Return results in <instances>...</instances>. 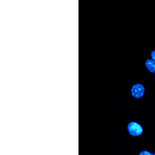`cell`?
Returning a JSON list of instances; mask_svg holds the SVG:
<instances>
[{
    "instance_id": "1",
    "label": "cell",
    "mask_w": 155,
    "mask_h": 155,
    "mask_svg": "<svg viewBox=\"0 0 155 155\" xmlns=\"http://www.w3.org/2000/svg\"><path fill=\"white\" fill-rule=\"evenodd\" d=\"M129 133L134 137L141 135L143 133V128L140 124L136 122H131L127 127Z\"/></svg>"
},
{
    "instance_id": "2",
    "label": "cell",
    "mask_w": 155,
    "mask_h": 155,
    "mask_svg": "<svg viewBox=\"0 0 155 155\" xmlns=\"http://www.w3.org/2000/svg\"><path fill=\"white\" fill-rule=\"evenodd\" d=\"M145 87L141 84H137L133 86L131 88V94L136 98H141L145 94Z\"/></svg>"
},
{
    "instance_id": "3",
    "label": "cell",
    "mask_w": 155,
    "mask_h": 155,
    "mask_svg": "<svg viewBox=\"0 0 155 155\" xmlns=\"http://www.w3.org/2000/svg\"><path fill=\"white\" fill-rule=\"evenodd\" d=\"M145 64L149 71L152 73H155V61L154 60L148 59Z\"/></svg>"
},
{
    "instance_id": "4",
    "label": "cell",
    "mask_w": 155,
    "mask_h": 155,
    "mask_svg": "<svg viewBox=\"0 0 155 155\" xmlns=\"http://www.w3.org/2000/svg\"><path fill=\"white\" fill-rule=\"evenodd\" d=\"M140 155H153L152 153H150V152H148L147 150H143V151H142L141 153H140Z\"/></svg>"
},
{
    "instance_id": "5",
    "label": "cell",
    "mask_w": 155,
    "mask_h": 155,
    "mask_svg": "<svg viewBox=\"0 0 155 155\" xmlns=\"http://www.w3.org/2000/svg\"><path fill=\"white\" fill-rule=\"evenodd\" d=\"M151 57L153 60H154L155 61V51H153L151 53Z\"/></svg>"
},
{
    "instance_id": "6",
    "label": "cell",
    "mask_w": 155,
    "mask_h": 155,
    "mask_svg": "<svg viewBox=\"0 0 155 155\" xmlns=\"http://www.w3.org/2000/svg\"></svg>"
}]
</instances>
